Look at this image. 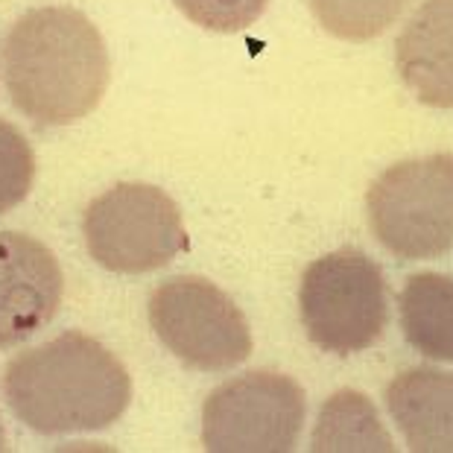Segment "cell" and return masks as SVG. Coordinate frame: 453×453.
<instances>
[{
	"label": "cell",
	"instance_id": "cell-1",
	"mask_svg": "<svg viewBox=\"0 0 453 453\" xmlns=\"http://www.w3.org/2000/svg\"><path fill=\"white\" fill-rule=\"evenodd\" d=\"M4 73L18 111L42 127H71L100 105L109 85V50L82 12L42 6L9 30Z\"/></svg>",
	"mask_w": 453,
	"mask_h": 453
},
{
	"label": "cell",
	"instance_id": "cell-2",
	"mask_svg": "<svg viewBox=\"0 0 453 453\" xmlns=\"http://www.w3.org/2000/svg\"><path fill=\"white\" fill-rule=\"evenodd\" d=\"M4 395L24 427L67 436L111 427L129 407L132 380L103 342L71 331L18 354L6 365Z\"/></svg>",
	"mask_w": 453,
	"mask_h": 453
},
{
	"label": "cell",
	"instance_id": "cell-3",
	"mask_svg": "<svg viewBox=\"0 0 453 453\" xmlns=\"http://www.w3.org/2000/svg\"><path fill=\"white\" fill-rule=\"evenodd\" d=\"M298 311L316 349L340 357L365 351L389 325L387 278L360 249H340L304 269Z\"/></svg>",
	"mask_w": 453,
	"mask_h": 453
},
{
	"label": "cell",
	"instance_id": "cell-4",
	"mask_svg": "<svg viewBox=\"0 0 453 453\" xmlns=\"http://www.w3.org/2000/svg\"><path fill=\"white\" fill-rule=\"evenodd\" d=\"M378 243L401 260H433L453 246V156L439 152L383 170L365 196Z\"/></svg>",
	"mask_w": 453,
	"mask_h": 453
},
{
	"label": "cell",
	"instance_id": "cell-5",
	"mask_svg": "<svg viewBox=\"0 0 453 453\" xmlns=\"http://www.w3.org/2000/svg\"><path fill=\"white\" fill-rule=\"evenodd\" d=\"M82 234L103 269L143 275L173 264L188 249L181 211L161 188L123 181L85 208Z\"/></svg>",
	"mask_w": 453,
	"mask_h": 453
},
{
	"label": "cell",
	"instance_id": "cell-6",
	"mask_svg": "<svg viewBox=\"0 0 453 453\" xmlns=\"http://www.w3.org/2000/svg\"><path fill=\"white\" fill-rule=\"evenodd\" d=\"M304 392L278 372L223 383L202 407V445L214 453H287L304 427Z\"/></svg>",
	"mask_w": 453,
	"mask_h": 453
},
{
	"label": "cell",
	"instance_id": "cell-7",
	"mask_svg": "<svg viewBox=\"0 0 453 453\" xmlns=\"http://www.w3.org/2000/svg\"><path fill=\"white\" fill-rule=\"evenodd\" d=\"M158 340L199 372H228L249 360L252 331L240 307L205 278H173L150 296Z\"/></svg>",
	"mask_w": 453,
	"mask_h": 453
},
{
	"label": "cell",
	"instance_id": "cell-8",
	"mask_svg": "<svg viewBox=\"0 0 453 453\" xmlns=\"http://www.w3.org/2000/svg\"><path fill=\"white\" fill-rule=\"evenodd\" d=\"M65 275L42 240L0 231V349L30 340L56 316Z\"/></svg>",
	"mask_w": 453,
	"mask_h": 453
},
{
	"label": "cell",
	"instance_id": "cell-9",
	"mask_svg": "<svg viewBox=\"0 0 453 453\" xmlns=\"http://www.w3.org/2000/svg\"><path fill=\"white\" fill-rule=\"evenodd\" d=\"M403 85L430 109H453V0H424L395 44Z\"/></svg>",
	"mask_w": 453,
	"mask_h": 453
},
{
	"label": "cell",
	"instance_id": "cell-10",
	"mask_svg": "<svg viewBox=\"0 0 453 453\" xmlns=\"http://www.w3.org/2000/svg\"><path fill=\"white\" fill-rule=\"evenodd\" d=\"M387 407L412 453H453V372H401L387 387Z\"/></svg>",
	"mask_w": 453,
	"mask_h": 453
},
{
	"label": "cell",
	"instance_id": "cell-11",
	"mask_svg": "<svg viewBox=\"0 0 453 453\" xmlns=\"http://www.w3.org/2000/svg\"><path fill=\"white\" fill-rule=\"evenodd\" d=\"M401 331L418 354L453 363V278L418 273L401 290Z\"/></svg>",
	"mask_w": 453,
	"mask_h": 453
},
{
	"label": "cell",
	"instance_id": "cell-12",
	"mask_svg": "<svg viewBox=\"0 0 453 453\" xmlns=\"http://www.w3.org/2000/svg\"><path fill=\"white\" fill-rule=\"evenodd\" d=\"M313 453H395L374 403L357 389H340L322 403L311 439Z\"/></svg>",
	"mask_w": 453,
	"mask_h": 453
},
{
	"label": "cell",
	"instance_id": "cell-13",
	"mask_svg": "<svg viewBox=\"0 0 453 453\" xmlns=\"http://www.w3.org/2000/svg\"><path fill=\"white\" fill-rule=\"evenodd\" d=\"M410 0H311L316 21L342 42H369L398 21Z\"/></svg>",
	"mask_w": 453,
	"mask_h": 453
},
{
	"label": "cell",
	"instance_id": "cell-14",
	"mask_svg": "<svg viewBox=\"0 0 453 453\" xmlns=\"http://www.w3.org/2000/svg\"><path fill=\"white\" fill-rule=\"evenodd\" d=\"M35 179V156L30 141L12 123L0 120V214L21 205Z\"/></svg>",
	"mask_w": 453,
	"mask_h": 453
},
{
	"label": "cell",
	"instance_id": "cell-15",
	"mask_svg": "<svg viewBox=\"0 0 453 453\" xmlns=\"http://www.w3.org/2000/svg\"><path fill=\"white\" fill-rule=\"evenodd\" d=\"M269 0H176L181 15L214 33H240L266 12Z\"/></svg>",
	"mask_w": 453,
	"mask_h": 453
},
{
	"label": "cell",
	"instance_id": "cell-16",
	"mask_svg": "<svg viewBox=\"0 0 453 453\" xmlns=\"http://www.w3.org/2000/svg\"><path fill=\"white\" fill-rule=\"evenodd\" d=\"M6 450V430H4V424H0V453Z\"/></svg>",
	"mask_w": 453,
	"mask_h": 453
}]
</instances>
